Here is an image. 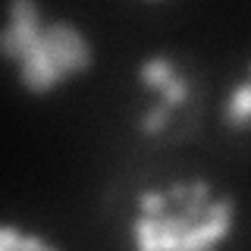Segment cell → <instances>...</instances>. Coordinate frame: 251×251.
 <instances>
[{
	"instance_id": "1",
	"label": "cell",
	"mask_w": 251,
	"mask_h": 251,
	"mask_svg": "<svg viewBox=\"0 0 251 251\" xmlns=\"http://www.w3.org/2000/svg\"><path fill=\"white\" fill-rule=\"evenodd\" d=\"M44 44L50 50L53 63L63 75H73V73H85L91 66V47L82 38V31L73 28L69 22H50V25L41 28Z\"/></svg>"
},
{
	"instance_id": "2",
	"label": "cell",
	"mask_w": 251,
	"mask_h": 251,
	"mask_svg": "<svg viewBox=\"0 0 251 251\" xmlns=\"http://www.w3.org/2000/svg\"><path fill=\"white\" fill-rule=\"evenodd\" d=\"M22 63V73H19V82L25 85L28 91H35V94H41V91H50L53 85H60L63 75L60 69H57V63H53L50 57V50H47V44H44V35L35 41V47L25 53V57L19 60Z\"/></svg>"
},
{
	"instance_id": "3",
	"label": "cell",
	"mask_w": 251,
	"mask_h": 251,
	"mask_svg": "<svg viewBox=\"0 0 251 251\" xmlns=\"http://www.w3.org/2000/svg\"><path fill=\"white\" fill-rule=\"evenodd\" d=\"M44 25H22V22H10L0 28V57L22 60L25 53L35 47V41L41 38Z\"/></svg>"
},
{
	"instance_id": "4",
	"label": "cell",
	"mask_w": 251,
	"mask_h": 251,
	"mask_svg": "<svg viewBox=\"0 0 251 251\" xmlns=\"http://www.w3.org/2000/svg\"><path fill=\"white\" fill-rule=\"evenodd\" d=\"M226 123H229L232 129L251 126V82L239 85V88L232 91L229 104H226Z\"/></svg>"
},
{
	"instance_id": "5",
	"label": "cell",
	"mask_w": 251,
	"mask_h": 251,
	"mask_svg": "<svg viewBox=\"0 0 251 251\" xmlns=\"http://www.w3.org/2000/svg\"><path fill=\"white\" fill-rule=\"evenodd\" d=\"M173 75H176V73H173V63L167 57H154V60H148L145 66H141V85H145V88L163 91Z\"/></svg>"
},
{
	"instance_id": "6",
	"label": "cell",
	"mask_w": 251,
	"mask_h": 251,
	"mask_svg": "<svg viewBox=\"0 0 251 251\" xmlns=\"http://www.w3.org/2000/svg\"><path fill=\"white\" fill-rule=\"evenodd\" d=\"M135 239H138V251H160V229H157L154 217H141L135 223Z\"/></svg>"
},
{
	"instance_id": "7",
	"label": "cell",
	"mask_w": 251,
	"mask_h": 251,
	"mask_svg": "<svg viewBox=\"0 0 251 251\" xmlns=\"http://www.w3.org/2000/svg\"><path fill=\"white\" fill-rule=\"evenodd\" d=\"M170 110H173V107H167L163 100H160V104H154L145 116H141V132H145V135L163 132V126H170Z\"/></svg>"
},
{
	"instance_id": "8",
	"label": "cell",
	"mask_w": 251,
	"mask_h": 251,
	"mask_svg": "<svg viewBox=\"0 0 251 251\" xmlns=\"http://www.w3.org/2000/svg\"><path fill=\"white\" fill-rule=\"evenodd\" d=\"M141 210H145V217H163V214H170V198L167 195H160V192H141Z\"/></svg>"
},
{
	"instance_id": "9",
	"label": "cell",
	"mask_w": 251,
	"mask_h": 251,
	"mask_svg": "<svg viewBox=\"0 0 251 251\" xmlns=\"http://www.w3.org/2000/svg\"><path fill=\"white\" fill-rule=\"evenodd\" d=\"M10 22H22V25H41V13L31 0H16L10 6Z\"/></svg>"
},
{
	"instance_id": "10",
	"label": "cell",
	"mask_w": 251,
	"mask_h": 251,
	"mask_svg": "<svg viewBox=\"0 0 251 251\" xmlns=\"http://www.w3.org/2000/svg\"><path fill=\"white\" fill-rule=\"evenodd\" d=\"M185 98H188V78L185 75H173L167 82V88H163V104L179 107V104H185Z\"/></svg>"
},
{
	"instance_id": "11",
	"label": "cell",
	"mask_w": 251,
	"mask_h": 251,
	"mask_svg": "<svg viewBox=\"0 0 251 251\" xmlns=\"http://www.w3.org/2000/svg\"><path fill=\"white\" fill-rule=\"evenodd\" d=\"M232 210H235V201H232V198L210 201V204H207V214H204V220H210V223H229V220H232Z\"/></svg>"
},
{
	"instance_id": "12",
	"label": "cell",
	"mask_w": 251,
	"mask_h": 251,
	"mask_svg": "<svg viewBox=\"0 0 251 251\" xmlns=\"http://www.w3.org/2000/svg\"><path fill=\"white\" fill-rule=\"evenodd\" d=\"M22 235L13 229V226H0V248L3 251H16V245H19Z\"/></svg>"
},
{
	"instance_id": "13",
	"label": "cell",
	"mask_w": 251,
	"mask_h": 251,
	"mask_svg": "<svg viewBox=\"0 0 251 251\" xmlns=\"http://www.w3.org/2000/svg\"><path fill=\"white\" fill-rule=\"evenodd\" d=\"M167 198H170V204H176V207H182V204L188 201V185H182V182H176L167 192Z\"/></svg>"
},
{
	"instance_id": "14",
	"label": "cell",
	"mask_w": 251,
	"mask_h": 251,
	"mask_svg": "<svg viewBox=\"0 0 251 251\" xmlns=\"http://www.w3.org/2000/svg\"><path fill=\"white\" fill-rule=\"evenodd\" d=\"M44 248H47V245L38 239V235H22L19 245H16V251H44Z\"/></svg>"
},
{
	"instance_id": "15",
	"label": "cell",
	"mask_w": 251,
	"mask_h": 251,
	"mask_svg": "<svg viewBox=\"0 0 251 251\" xmlns=\"http://www.w3.org/2000/svg\"><path fill=\"white\" fill-rule=\"evenodd\" d=\"M44 251H50V248H44Z\"/></svg>"
},
{
	"instance_id": "16",
	"label": "cell",
	"mask_w": 251,
	"mask_h": 251,
	"mask_svg": "<svg viewBox=\"0 0 251 251\" xmlns=\"http://www.w3.org/2000/svg\"><path fill=\"white\" fill-rule=\"evenodd\" d=\"M0 251H3V248H0Z\"/></svg>"
}]
</instances>
